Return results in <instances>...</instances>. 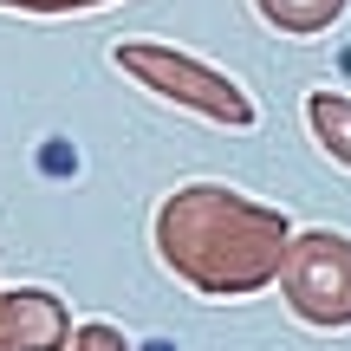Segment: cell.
<instances>
[{"label": "cell", "mask_w": 351, "mask_h": 351, "mask_svg": "<svg viewBox=\"0 0 351 351\" xmlns=\"http://www.w3.org/2000/svg\"><path fill=\"white\" fill-rule=\"evenodd\" d=\"M306 261L313 274L293 280V306H300L313 326H351V247L345 234H306Z\"/></svg>", "instance_id": "cell-1"}]
</instances>
